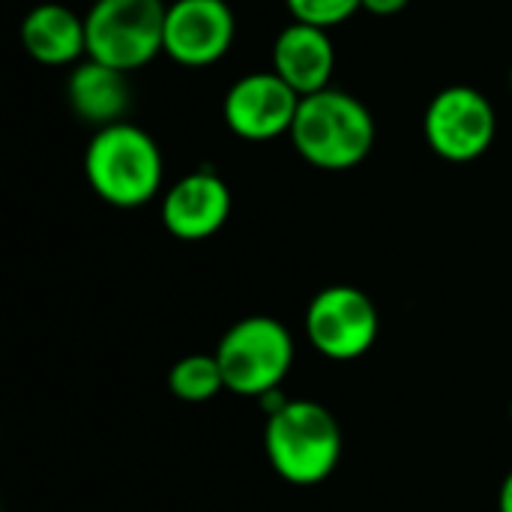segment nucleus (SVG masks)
Returning <instances> with one entry per match:
<instances>
[{
  "label": "nucleus",
  "mask_w": 512,
  "mask_h": 512,
  "mask_svg": "<svg viewBox=\"0 0 512 512\" xmlns=\"http://www.w3.org/2000/svg\"><path fill=\"white\" fill-rule=\"evenodd\" d=\"M159 213L171 237L201 243L225 228L231 216V189L213 168H198L168 186Z\"/></svg>",
  "instance_id": "9d476101"
},
{
  "label": "nucleus",
  "mask_w": 512,
  "mask_h": 512,
  "mask_svg": "<svg viewBox=\"0 0 512 512\" xmlns=\"http://www.w3.org/2000/svg\"><path fill=\"white\" fill-rule=\"evenodd\" d=\"M288 138L306 165L318 171H351L375 147V117L348 90L327 87L300 99Z\"/></svg>",
  "instance_id": "f03ea898"
},
{
  "label": "nucleus",
  "mask_w": 512,
  "mask_h": 512,
  "mask_svg": "<svg viewBox=\"0 0 512 512\" xmlns=\"http://www.w3.org/2000/svg\"><path fill=\"white\" fill-rule=\"evenodd\" d=\"M498 512H512V471L501 483V495H498Z\"/></svg>",
  "instance_id": "f3484780"
},
{
  "label": "nucleus",
  "mask_w": 512,
  "mask_h": 512,
  "mask_svg": "<svg viewBox=\"0 0 512 512\" xmlns=\"http://www.w3.org/2000/svg\"><path fill=\"white\" fill-rule=\"evenodd\" d=\"M264 453L291 486L324 483L342 459V429L333 411L309 399H285L267 414Z\"/></svg>",
  "instance_id": "7ed1b4c3"
},
{
  "label": "nucleus",
  "mask_w": 512,
  "mask_h": 512,
  "mask_svg": "<svg viewBox=\"0 0 512 512\" xmlns=\"http://www.w3.org/2000/svg\"><path fill=\"white\" fill-rule=\"evenodd\" d=\"M84 177L96 198L111 207L135 210L162 192L165 162L156 138L135 123H111L90 135Z\"/></svg>",
  "instance_id": "f257e3e1"
},
{
  "label": "nucleus",
  "mask_w": 512,
  "mask_h": 512,
  "mask_svg": "<svg viewBox=\"0 0 512 512\" xmlns=\"http://www.w3.org/2000/svg\"><path fill=\"white\" fill-rule=\"evenodd\" d=\"M510 414H512V408H510Z\"/></svg>",
  "instance_id": "a211bd4d"
},
{
  "label": "nucleus",
  "mask_w": 512,
  "mask_h": 512,
  "mask_svg": "<svg viewBox=\"0 0 512 512\" xmlns=\"http://www.w3.org/2000/svg\"><path fill=\"white\" fill-rule=\"evenodd\" d=\"M381 330L372 297L354 285H330L318 291L306 309V336L318 354L336 363L363 357Z\"/></svg>",
  "instance_id": "0eeeda50"
},
{
  "label": "nucleus",
  "mask_w": 512,
  "mask_h": 512,
  "mask_svg": "<svg viewBox=\"0 0 512 512\" xmlns=\"http://www.w3.org/2000/svg\"><path fill=\"white\" fill-rule=\"evenodd\" d=\"M498 135V114L492 99L471 84H450L438 90L423 114V138L429 150L453 165L480 159Z\"/></svg>",
  "instance_id": "423d86ee"
},
{
  "label": "nucleus",
  "mask_w": 512,
  "mask_h": 512,
  "mask_svg": "<svg viewBox=\"0 0 512 512\" xmlns=\"http://www.w3.org/2000/svg\"><path fill=\"white\" fill-rule=\"evenodd\" d=\"M66 102L84 123L96 129L120 123L123 114L129 111L126 72L84 57L81 63L72 66L66 78Z\"/></svg>",
  "instance_id": "ddd939ff"
},
{
  "label": "nucleus",
  "mask_w": 512,
  "mask_h": 512,
  "mask_svg": "<svg viewBox=\"0 0 512 512\" xmlns=\"http://www.w3.org/2000/svg\"><path fill=\"white\" fill-rule=\"evenodd\" d=\"M168 390L174 399L201 405L225 390V378L216 354H186L168 369Z\"/></svg>",
  "instance_id": "4468645a"
},
{
  "label": "nucleus",
  "mask_w": 512,
  "mask_h": 512,
  "mask_svg": "<svg viewBox=\"0 0 512 512\" xmlns=\"http://www.w3.org/2000/svg\"><path fill=\"white\" fill-rule=\"evenodd\" d=\"M24 51L42 66H75L87 57V24L63 3H36L18 27Z\"/></svg>",
  "instance_id": "f8f14e48"
},
{
  "label": "nucleus",
  "mask_w": 512,
  "mask_h": 512,
  "mask_svg": "<svg viewBox=\"0 0 512 512\" xmlns=\"http://www.w3.org/2000/svg\"><path fill=\"white\" fill-rule=\"evenodd\" d=\"M213 354L228 393L264 399L288 378L294 366V339L282 321L270 315H249L225 330Z\"/></svg>",
  "instance_id": "20e7f679"
},
{
  "label": "nucleus",
  "mask_w": 512,
  "mask_h": 512,
  "mask_svg": "<svg viewBox=\"0 0 512 512\" xmlns=\"http://www.w3.org/2000/svg\"><path fill=\"white\" fill-rule=\"evenodd\" d=\"M408 3H411V0H363V9H366L369 15L387 18V15H399Z\"/></svg>",
  "instance_id": "dca6fc26"
},
{
  "label": "nucleus",
  "mask_w": 512,
  "mask_h": 512,
  "mask_svg": "<svg viewBox=\"0 0 512 512\" xmlns=\"http://www.w3.org/2000/svg\"><path fill=\"white\" fill-rule=\"evenodd\" d=\"M165 0H93L84 15L87 57L120 72L144 69L165 54Z\"/></svg>",
  "instance_id": "39448f33"
},
{
  "label": "nucleus",
  "mask_w": 512,
  "mask_h": 512,
  "mask_svg": "<svg viewBox=\"0 0 512 512\" xmlns=\"http://www.w3.org/2000/svg\"><path fill=\"white\" fill-rule=\"evenodd\" d=\"M273 72L300 96L321 93L333 87V69H336V48L330 39V30L291 21L279 30L273 42Z\"/></svg>",
  "instance_id": "9b49d317"
},
{
  "label": "nucleus",
  "mask_w": 512,
  "mask_h": 512,
  "mask_svg": "<svg viewBox=\"0 0 512 512\" xmlns=\"http://www.w3.org/2000/svg\"><path fill=\"white\" fill-rule=\"evenodd\" d=\"M288 12L300 24L333 30L363 9V0H285Z\"/></svg>",
  "instance_id": "2eb2a0df"
},
{
  "label": "nucleus",
  "mask_w": 512,
  "mask_h": 512,
  "mask_svg": "<svg viewBox=\"0 0 512 512\" xmlns=\"http://www.w3.org/2000/svg\"><path fill=\"white\" fill-rule=\"evenodd\" d=\"M237 36L228 0H171L165 12V54L186 69L219 63Z\"/></svg>",
  "instance_id": "1a4fd4ad"
},
{
  "label": "nucleus",
  "mask_w": 512,
  "mask_h": 512,
  "mask_svg": "<svg viewBox=\"0 0 512 512\" xmlns=\"http://www.w3.org/2000/svg\"><path fill=\"white\" fill-rule=\"evenodd\" d=\"M300 99L303 96L291 90L273 69H261L240 75L228 87L222 99V117L225 126L243 141H276L291 132Z\"/></svg>",
  "instance_id": "6e6552de"
}]
</instances>
